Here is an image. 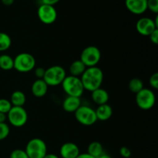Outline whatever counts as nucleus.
<instances>
[{"label":"nucleus","mask_w":158,"mask_h":158,"mask_svg":"<svg viewBox=\"0 0 158 158\" xmlns=\"http://www.w3.org/2000/svg\"><path fill=\"white\" fill-rule=\"evenodd\" d=\"M85 90L92 91L101 87L103 81V72L97 66L87 67L80 77Z\"/></svg>","instance_id":"nucleus-1"},{"label":"nucleus","mask_w":158,"mask_h":158,"mask_svg":"<svg viewBox=\"0 0 158 158\" xmlns=\"http://www.w3.org/2000/svg\"><path fill=\"white\" fill-rule=\"evenodd\" d=\"M63 91L67 96L75 97H81L84 92L83 83L80 77L73 76H66L61 83Z\"/></svg>","instance_id":"nucleus-2"},{"label":"nucleus","mask_w":158,"mask_h":158,"mask_svg":"<svg viewBox=\"0 0 158 158\" xmlns=\"http://www.w3.org/2000/svg\"><path fill=\"white\" fill-rule=\"evenodd\" d=\"M66 77V73L64 68L55 65L46 69L43 80L46 82L48 86H56L61 84Z\"/></svg>","instance_id":"nucleus-3"},{"label":"nucleus","mask_w":158,"mask_h":158,"mask_svg":"<svg viewBox=\"0 0 158 158\" xmlns=\"http://www.w3.org/2000/svg\"><path fill=\"white\" fill-rule=\"evenodd\" d=\"M35 59L29 52H21L14 59V68L19 73H29L35 67Z\"/></svg>","instance_id":"nucleus-4"},{"label":"nucleus","mask_w":158,"mask_h":158,"mask_svg":"<svg viewBox=\"0 0 158 158\" xmlns=\"http://www.w3.org/2000/svg\"><path fill=\"white\" fill-rule=\"evenodd\" d=\"M25 151L29 158H43L47 154V146L42 139L32 138L26 144Z\"/></svg>","instance_id":"nucleus-5"},{"label":"nucleus","mask_w":158,"mask_h":158,"mask_svg":"<svg viewBox=\"0 0 158 158\" xmlns=\"http://www.w3.org/2000/svg\"><path fill=\"white\" fill-rule=\"evenodd\" d=\"M74 114L76 120L83 126H92L97 121L95 110L86 105H81Z\"/></svg>","instance_id":"nucleus-6"},{"label":"nucleus","mask_w":158,"mask_h":158,"mask_svg":"<svg viewBox=\"0 0 158 158\" xmlns=\"http://www.w3.org/2000/svg\"><path fill=\"white\" fill-rule=\"evenodd\" d=\"M101 59V52L95 46H89L83 49L80 54V61L87 67L97 66Z\"/></svg>","instance_id":"nucleus-7"},{"label":"nucleus","mask_w":158,"mask_h":158,"mask_svg":"<svg viewBox=\"0 0 158 158\" xmlns=\"http://www.w3.org/2000/svg\"><path fill=\"white\" fill-rule=\"evenodd\" d=\"M155 102L156 96L151 89L143 88L136 94V103L143 110H148L154 107Z\"/></svg>","instance_id":"nucleus-8"},{"label":"nucleus","mask_w":158,"mask_h":158,"mask_svg":"<svg viewBox=\"0 0 158 158\" xmlns=\"http://www.w3.org/2000/svg\"><path fill=\"white\" fill-rule=\"evenodd\" d=\"M7 120L12 126L22 127L28 121V114L23 106H12L7 114Z\"/></svg>","instance_id":"nucleus-9"},{"label":"nucleus","mask_w":158,"mask_h":158,"mask_svg":"<svg viewBox=\"0 0 158 158\" xmlns=\"http://www.w3.org/2000/svg\"><path fill=\"white\" fill-rule=\"evenodd\" d=\"M37 15L41 23L46 25L52 24L57 19V12L53 6L41 4L37 10Z\"/></svg>","instance_id":"nucleus-10"},{"label":"nucleus","mask_w":158,"mask_h":158,"mask_svg":"<svg viewBox=\"0 0 158 158\" xmlns=\"http://www.w3.org/2000/svg\"><path fill=\"white\" fill-rule=\"evenodd\" d=\"M158 29L154 19L149 17H143L137 20L136 23V29L137 32L143 36H149L155 29Z\"/></svg>","instance_id":"nucleus-11"},{"label":"nucleus","mask_w":158,"mask_h":158,"mask_svg":"<svg viewBox=\"0 0 158 158\" xmlns=\"http://www.w3.org/2000/svg\"><path fill=\"white\" fill-rule=\"evenodd\" d=\"M148 0H125V6L131 13L142 15L148 10Z\"/></svg>","instance_id":"nucleus-12"},{"label":"nucleus","mask_w":158,"mask_h":158,"mask_svg":"<svg viewBox=\"0 0 158 158\" xmlns=\"http://www.w3.org/2000/svg\"><path fill=\"white\" fill-rule=\"evenodd\" d=\"M60 154L62 158H76L80 154V148L76 143L66 142L60 148Z\"/></svg>","instance_id":"nucleus-13"},{"label":"nucleus","mask_w":158,"mask_h":158,"mask_svg":"<svg viewBox=\"0 0 158 158\" xmlns=\"http://www.w3.org/2000/svg\"><path fill=\"white\" fill-rule=\"evenodd\" d=\"M48 87H49L48 85L43 79H37L32 83L31 86V92L34 97L41 98L47 94Z\"/></svg>","instance_id":"nucleus-14"},{"label":"nucleus","mask_w":158,"mask_h":158,"mask_svg":"<svg viewBox=\"0 0 158 158\" xmlns=\"http://www.w3.org/2000/svg\"><path fill=\"white\" fill-rule=\"evenodd\" d=\"M81 106L80 97L67 96L63 102V109L67 113H75Z\"/></svg>","instance_id":"nucleus-15"},{"label":"nucleus","mask_w":158,"mask_h":158,"mask_svg":"<svg viewBox=\"0 0 158 158\" xmlns=\"http://www.w3.org/2000/svg\"><path fill=\"white\" fill-rule=\"evenodd\" d=\"M91 97H92L93 101L98 106L107 103L110 99V96L107 91L101 87L92 91Z\"/></svg>","instance_id":"nucleus-16"},{"label":"nucleus","mask_w":158,"mask_h":158,"mask_svg":"<svg viewBox=\"0 0 158 158\" xmlns=\"http://www.w3.org/2000/svg\"><path fill=\"white\" fill-rule=\"evenodd\" d=\"M95 112L97 120H101V121H106L109 120L113 115L112 107L107 103L97 106V109L95 110Z\"/></svg>","instance_id":"nucleus-17"},{"label":"nucleus","mask_w":158,"mask_h":158,"mask_svg":"<svg viewBox=\"0 0 158 158\" xmlns=\"http://www.w3.org/2000/svg\"><path fill=\"white\" fill-rule=\"evenodd\" d=\"M86 66L80 61V60H77L71 63L69 68V72L71 76L80 77L86 70Z\"/></svg>","instance_id":"nucleus-18"},{"label":"nucleus","mask_w":158,"mask_h":158,"mask_svg":"<svg viewBox=\"0 0 158 158\" xmlns=\"http://www.w3.org/2000/svg\"><path fill=\"white\" fill-rule=\"evenodd\" d=\"M9 100L12 106H23L26 102V97L22 91L15 90L12 94Z\"/></svg>","instance_id":"nucleus-19"},{"label":"nucleus","mask_w":158,"mask_h":158,"mask_svg":"<svg viewBox=\"0 0 158 158\" xmlns=\"http://www.w3.org/2000/svg\"><path fill=\"white\" fill-rule=\"evenodd\" d=\"M104 153L103 151V147L101 143L98 141H93L89 144L87 148V154L94 157V158H97Z\"/></svg>","instance_id":"nucleus-20"},{"label":"nucleus","mask_w":158,"mask_h":158,"mask_svg":"<svg viewBox=\"0 0 158 158\" xmlns=\"http://www.w3.org/2000/svg\"><path fill=\"white\" fill-rule=\"evenodd\" d=\"M14 68V59L7 54L0 55V69L2 70H11Z\"/></svg>","instance_id":"nucleus-21"},{"label":"nucleus","mask_w":158,"mask_h":158,"mask_svg":"<svg viewBox=\"0 0 158 158\" xmlns=\"http://www.w3.org/2000/svg\"><path fill=\"white\" fill-rule=\"evenodd\" d=\"M12 45V39L7 33L0 32V52L8 50Z\"/></svg>","instance_id":"nucleus-22"},{"label":"nucleus","mask_w":158,"mask_h":158,"mask_svg":"<svg viewBox=\"0 0 158 158\" xmlns=\"http://www.w3.org/2000/svg\"><path fill=\"white\" fill-rule=\"evenodd\" d=\"M128 87L131 93L137 94L143 89V83L140 78H133L130 80Z\"/></svg>","instance_id":"nucleus-23"},{"label":"nucleus","mask_w":158,"mask_h":158,"mask_svg":"<svg viewBox=\"0 0 158 158\" xmlns=\"http://www.w3.org/2000/svg\"><path fill=\"white\" fill-rule=\"evenodd\" d=\"M12 107V105L11 103L10 100L5 98L0 99V113L1 114H4L7 115V114L9 112Z\"/></svg>","instance_id":"nucleus-24"},{"label":"nucleus","mask_w":158,"mask_h":158,"mask_svg":"<svg viewBox=\"0 0 158 158\" xmlns=\"http://www.w3.org/2000/svg\"><path fill=\"white\" fill-rule=\"evenodd\" d=\"M10 133V128L9 125L5 122V123H0V141L5 140Z\"/></svg>","instance_id":"nucleus-25"},{"label":"nucleus","mask_w":158,"mask_h":158,"mask_svg":"<svg viewBox=\"0 0 158 158\" xmlns=\"http://www.w3.org/2000/svg\"><path fill=\"white\" fill-rule=\"evenodd\" d=\"M9 158H29L25 150L15 149L11 152Z\"/></svg>","instance_id":"nucleus-26"},{"label":"nucleus","mask_w":158,"mask_h":158,"mask_svg":"<svg viewBox=\"0 0 158 158\" xmlns=\"http://www.w3.org/2000/svg\"><path fill=\"white\" fill-rule=\"evenodd\" d=\"M147 6L148 9H149L153 13H158V0H148L147 1Z\"/></svg>","instance_id":"nucleus-27"},{"label":"nucleus","mask_w":158,"mask_h":158,"mask_svg":"<svg viewBox=\"0 0 158 158\" xmlns=\"http://www.w3.org/2000/svg\"><path fill=\"white\" fill-rule=\"evenodd\" d=\"M149 83L152 88L154 89H158V73H154L153 75L151 76L149 79Z\"/></svg>","instance_id":"nucleus-28"},{"label":"nucleus","mask_w":158,"mask_h":158,"mask_svg":"<svg viewBox=\"0 0 158 158\" xmlns=\"http://www.w3.org/2000/svg\"><path fill=\"white\" fill-rule=\"evenodd\" d=\"M120 154L124 158H130L131 156V151L127 147H122L120 149Z\"/></svg>","instance_id":"nucleus-29"},{"label":"nucleus","mask_w":158,"mask_h":158,"mask_svg":"<svg viewBox=\"0 0 158 158\" xmlns=\"http://www.w3.org/2000/svg\"><path fill=\"white\" fill-rule=\"evenodd\" d=\"M45 72H46V69L43 67H37L35 69H34L35 76L36 77L37 79H43V77L45 75Z\"/></svg>","instance_id":"nucleus-30"},{"label":"nucleus","mask_w":158,"mask_h":158,"mask_svg":"<svg viewBox=\"0 0 158 158\" xmlns=\"http://www.w3.org/2000/svg\"><path fill=\"white\" fill-rule=\"evenodd\" d=\"M150 40L151 41V43H154V44L157 45L158 44V29H155L151 35H149Z\"/></svg>","instance_id":"nucleus-31"},{"label":"nucleus","mask_w":158,"mask_h":158,"mask_svg":"<svg viewBox=\"0 0 158 158\" xmlns=\"http://www.w3.org/2000/svg\"><path fill=\"white\" fill-rule=\"evenodd\" d=\"M60 0H42V4L49 5V6H55Z\"/></svg>","instance_id":"nucleus-32"},{"label":"nucleus","mask_w":158,"mask_h":158,"mask_svg":"<svg viewBox=\"0 0 158 158\" xmlns=\"http://www.w3.org/2000/svg\"><path fill=\"white\" fill-rule=\"evenodd\" d=\"M1 1H2V3L4 6H10L13 4L15 0H1Z\"/></svg>","instance_id":"nucleus-33"},{"label":"nucleus","mask_w":158,"mask_h":158,"mask_svg":"<svg viewBox=\"0 0 158 158\" xmlns=\"http://www.w3.org/2000/svg\"><path fill=\"white\" fill-rule=\"evenodd\" d=\"M76 158H94L92 156L89 155L87 153H84V154H80Z\"/></svg>","instance_id":"nucleus-34"},{"label":"nucleus","mask_w":158,"mask_h":158,"mask_svg":"<svg viewBox=\"0 0 158 158\" xmlns=\"http://www.w3.org/2000/svg\"><path fill=\"white\" fill-rule=\"evenodd\" d=\"M43 158H60L56 154H46V156H45Z\"/></svg>","instance_id":"nucleus-35"},{"label":"nucleus","mask_w":158,"mask_h":158,"mask_svg":"<svg viewBox=\"0 0 158 158\" xmlns=\"http://www.w3.org/2000/svg\"><path fill=\"white\" fill-rule=\"evenodd\" d=\"M97 158H112V157H111L109 155V154H106V153H103V154H102V155H100V157H97Z\"/></svg>","instance_id":"nucleus-36"}]
</instances>
